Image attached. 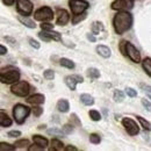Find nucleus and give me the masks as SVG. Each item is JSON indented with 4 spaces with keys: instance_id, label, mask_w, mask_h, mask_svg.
I'll use <instances>...</instances> for the list:
<instances>
[{
    "instance_id": "obj_1",
    "label": "nucleus",
    "mask_w": 151,
    "mask_h": 151,
    "mask_svg": "<svg viewBox=\"0 0 151 151\" xmlns=\"http://www.w3.org/2000/svg\"><path fill=\"white\" fill-rule=\"evenodd\" d=\"M132 24V15L127 11H120L113 19V26L115 33L117 35H122L127 30L130 29Z\"/></svg>"
},
{
    "instance_id": "obj_2",
    "label": "nucleus",
    "mask_w": 151,
    "mask_h": 151,
    "mask_svg": "<svg viewBox=\"0 0 151 151\" xmlns=\"http://www.w3.org/2000/svg\"><path fill=\"white\" fill-rule=\"evenodd\" d=\"M29 113H30V108L27 107V106H24V105H22V104H17V105L13 107V116H14V120H15V122L19 123V124H22V123L26 121V119H27V116L29 115Z\"/></svg>"
},
{
    "instance_id": "obj_3",
    "label": "nucleus",
    "mask_w": 151,
    "mask_h": 151,
    "mask_svg": "<svg viewBox=\"0 0 151 151\" xmlns=\"http://www.w3.org/2000/svg\"><path fill=\"white\" fill-rule=\"evenodd\" d=\"M20 79V72L17 69L2 70L0 73V80L2 84H14Z\"/></svg>"
},
{
    "instance_id": "obj_4",
    "label": "nucleus",
    "mask_w": 151,
    "mask_h": 151,
    "mask_svg": "<svg viewBox=\"0 0 151 151\" xmlns=\"http://www.w3.org/2000/svg\"><path fill=\"white\" fill-rule=\"evenodd\" d=\"M29 90L30 86L27 81H17L11 87V92L18 96H27L29 93Z\"/></svg>"
},
{
    "instance_id": "obj_5",
    "label": "nucleus",
    "mask_w": 151,
    "mask_h": 151,
    "mask_svg": "<svg viewBox=\"0 0 151 151\" xmlns=\"http://www.w3.org/2000/svg\"><path fill=\"white\" fill-rule=\"evenodd\" d=\"M34 19L37 20V21H42V22L50 21V20L54 19V12L48 6L41 7V8H38L37 11L34 13Z\"/></svg>"
},
{
    "instance_id": "obj_6",
    "label": "nucleus",
    "mask_w": 151,
    "mask_h": 151,
    "mask_svg": "<svg viewBox=\"0 0 151 151\" xmlns=\"http://www.w3.org/2000/svg\"><path fill=\"white\" fill-rule=\"evenodd\" d=\"M69 5H70V8H71V12L73 15H79V14L84 13L90 6L88 2L84 1V0H70Z\"/></svg>"
},
{
    "instance_id": "obj_7",
    "label": "nucleus",
    "mask_w": 151,
    "mask_h": 151,
    "mask_svg": "<svg viewBox=\"0 0 151 151\" xmlns=\"http://www.w3.org/2000/svg\"><path fill=\"white\" fill-rule=\"evenodd\" d=\"M17 9L21 15H30L33 12V4L29 0H18L17 2Z\"/></svg>"
},
{
    "instance_id": "obj_8",
    "label": "nucleus",
    "mask_w": 151,
    "mask_h": 151,
    "mask_svg": "<svg viewBox=\"0 0 151 151\" xmlns=\"http://www.w3.org/2000/svg\"><path fill=\"white\" fill-rule=\"evenodd\" d=\"M122 124H123L124 129L127 130V132L130 136H135V135H137L139 132V128L136 124V122L134 120H132V119H129V117H124L122 120Z\"/></svg>"
},
{
    "instance_id": "obj_9",
    "label": "nucleus",
    "mask_w": 151,
    "mask_h": 151,
    "mask_svg": "<svg viewBox=\"0 0 151 151\" xmlns=\"http://www.w3.org/2000/svg\"><path fill=\"white\" fill-rule=\"evenodd\" d=\"M126 55L129 57L134 63H139L141 62L139 51L132 45L130 42H126Z\"/></svg>"
},
{
    "instance_id": "obj_10",
    "label": "nucleus",
    "mask_w": 151,
    "mask_h": 151,
    "mask_svg": "<svg viewBox=\"0 0 151 151\" xmlns=\"http://www.w3.org/2000/svg\"><path fill=\"white\" fill-rule=\"evenodd\" d=\"M38 37L43 40L44 42H50L51 40L58 41V42L62 41V35L57 32H54V29L52 30H43V32L38 33Z\"/></svg>"
},
{
    "instance_id": "obj_11",
    "label": "nucleus",
    "mask_w": 151,
    "mask_h": 151,
    "mask_svg": "<svg viewBox=\"0 0 151 151\" xmlns=\"http://www.w3.org/2000/svg\"><path fill=\"white\" fill-rule=\"evenodd\" d=\"M112 9L115 11H123V9H132L134 6V0H115L112 2Z\"/></svg>"
},
{
    "instance_id": "obj_12",
    "label": "nucleus",
    "mask_w": 151,
    "mask_h": 151,
    "mask_svg": "<svg viewBox=\"0 0 151 151\" xmlns=\"http://www.w3.org/2000/svg\"><path fill=\"white\" fill-rule=\"evenodd\" d=\"M64 81H65L66 86H68V87H69L71 91H75L77 84L83 83V81H84V78H83L80 75L66 76V77H65V79H64Z\"/></svg>"
},
{
    "instance_id": "obj_13",
    "label": "nucleus",
    "mask_w": 151,
    "mask_h": 151,
    "mask_svg": "<svg viewBox=\"0 0 151 151\" xmlns=\"http://www.w3.org/2000/svg\"><path fill=\"white\" fill-rule=\"evenodd\" d=\"M57 24L58 26H65L69 20H70V14L66 9H58L57 11Z\"/></svg>"
},
{
    "instance_id": "obj_14",
    "label": "nucleus",
    "mask_w": 151,
    "mask_h": 151,
    "mask_svg": "<svg viewBox=\"0 0 151 151\" xmlns=\"http://www.w3.org/2000/svg\"><path fill=\"white\" fill-rule=\"evenodd\" d=\"M44 101H45V98L43 94H34L27 99V102L30 105H41V104H44Z\"/></svg>"
},
{
    "instance_id": "obj_15",
    "label": "nucleus",
    "mask_w": 151,
    "mask_h": 151,
    "mask_svg": "<svg viewBox=\"0 0 151 151\" xmlns=\"http://www.w3.org/2000/svg\"><path fill=\"white\" fill-rule=\"evenodd\" d=\"M96 52L101 57H104V58H108L112 55L111 49L108 47H106V45H98L96 47Z\"/></svg>"
},
{
    "instance_id": "obj_16",
    "label": "nucleus",
    "mask_w": 151,
    "mask_h": 151,
    "mask_svg": "<svg viewBox=\"0 0 151 151\" xmlns=\"http://www.w3.org/2000/svg\"><path fill=\"white\" fill-rule=\"evenodd\" d=\"M69 108H70V105H69V101L65 100V99H60L58 100L57 102V109L62 113H66L69 112Z\"/></svg>"
},
{
    "instance_id": "obj_17",
    "label": "nucleus",
    "mask_w": 151,
    "mask_h": 151,
    "mask_svg": "<svg viewBox=\"0 0 151 151\" xmlns=\"http://www.w3.org/2000/svg\"><path fill=\"white\" fill-rule=\"evenodd\" d=\"M33 142L38 144V145L42 147V148H47V147H48V143H49L48 139H47L45 137L41 136V135H34V136H33Z\"/></svg>"
},
{
    "instance_id": "obj_18",
    "label": "nucleus",
    "mask_w": 151,
    "mask_h": 151,
    "mask_svg": "<svg viewBox=\"0 0 151 151\" xmlns=\"http://www.w3.org/2000/svg\"><path fill=\"white\" fill-rule=\"evenodd\" d=\"M0 124H1V127H9L12 124L11 117H8V115L4 111L0 112Z\"/></svg>"
},
{
    "instance_id": "obj_19",
    "label": "nucleus",
    "mask_w": 151,
    "mask_h": 151,
    "mask_svg": "<svg viewBox=\"0 0 151 151\" xmlns=\"http://www.w3.org/2000/svg\"><path fill=\"white\" fill-rule=\"evenodd\" d=\"M20 22L22 23V24H24L26 27H28V28H32V29H34L35 27H36V24L34 23V21L30 19H28V18H26L24 15H20L19 18H18Z\"/></svg>"
},
{
    "instance_id": "obj_20",
    "label": "nucleus",
    "mask_w": 151,
    "mask_h": 151,
    "mask_svg": "<svg viewBox=\"0 0 151 151\" xmlns=\"http://www.w3.org/2000/svg\"><path fill=\"white\" fill-rule=\"evenodd\" d=\"M80 101H81L84 105H86V106H92V105L94 104V99H93V96L90 94H87V93H84V94L80 95Z\"/></svg>"
},
{
    "instance_id": "obj_21",
    "label": "nucleus",
    "mask_w": 151,
    "mask_h": 151,
    "mask_svg": "<svg viewBox=\"0 0 151 151\" xmlns=\"http://www.w3.org/2000/svg\"><path fill=\"white\" fill-rule=\"evenodd\" d=\"M50 150L52 151H62L64 150V144L59 141V139H52L51 141V147H50Z\"/></svg>"
},
{
    "instance_id": "obj_22",
    "label": "nucleus",
    "mask_w": 151,
    "mask_h": 151,
    "mask_svg": "<svg viewBox=\"0 0 151 151\" xmlns=\"http://www.w3.org/2000/svg\"><path fill=\"white\" fill-rule=\"evenodd\" d=\"M104 30V23L100 21H94L92 24V33L94 35H98L99 33H101Z\"/></svg>"
},
{
    "instance_id": "obj_23",
    "label": "nucleus",
    "mask_w": 151,
    "mask_h": 151,
    "mask_svg": "<svg viewBox=\"0 0 151 151\" xmlns=\"http://www.w3.org/2000/svg\"><path fill=\"white\" fill-rule=\"evenodd\" d=\"M142 66H143V70L147 72V75L151 77V58L150 57H147L143 62H142Z\"/></svg>"
},
{
    "instance_id": "obj_24",
    "label": "nucleus",
    "mask_w": 151,
    "mask_h": 151,
    "mask_svg": "<svg viewBox=\"0 0 151 151\" xmlns=\"http://www.w3.org/2000/svg\"><path fill=\"white\" fill-rule=\"evenodd\" d=\"M59 64H60L62 66L66 68V69H75V66H76L75 63H73L71 59H69V58H60Z\"/></svg>"
},
{
    "instance_id": "obj_25",
    "label": "nucleus",
    "mask_w": 151,
    "mask_h": 151,
    "mask_svg": "<svg viewBox=\"0 0 151 151\" xmlns=\"http://www.w3.org/2000/svg\"><path fill=\"white\" fill-rule=\"evenodd\" d=\"M136 119L138 120V122L141 123V126L144 128V130H149V132H151V123L149 122V121H147V120H144L142 116H136Z\"/></svg>"
},
{
    "instance_id": "obj_26",
    "label": "nucleus",
    "mask_w": 151,
    "mask_h": 151,
    "mask_svg": "<svg viewBox=\"0 0 151 151\" xmlns=\"http://www.w3.org/2000/svg\"><path fill=\"white\" fill-rule=\"evenodd\" d=\"M87 76L91 78V79H98L99 77H100V72H99V70L98 69H95V68H90L88 70H87Z\"/></svg>"
},
{
    "instance_id": "obj_27",
    "label": "nucleus",
    "mask_w": 151,
    "mask_h": 151,
    "mask_svg": "<svg viewBox=\"0 0 151 151\" xmlns=\"http://www.w3.org/2000/svg\"><path fill=\"white\" fill-rule=\"evenodd\" d=\"M14 145H15L17 148H19V149H24V148H27L28 145H30V143H29L28 139H19V141H17V142L14 143Z\"/></svg>"
},
{
    "instance_id": "obj_28",
    "label": "nucleus",
    "mask_w": 151,
    "mask_h": 151,
    "mask_svg": "<svg viewBox=\"0 0 151 151\" xmlns=\"http://www.w3.org/2000/svg\"><path fill=\"white\" fill-rule=\"evenodd\" d=\"M15 145H11L8 143H5V142H1L0 143V151H13L15 150Z\"/></svg>"
},
{
    "instance_id": "obj_29",
    "label": "nucleus",
    "mask_w": 151,
    "mask_h": 151,
    "mask_svg": "<svg viewBox=\"0 0 151 151\" xmlns=\"http://www.w3.org/2000/svg\"><path fill=\"white\" fill-rule=\"evenodd\" d=\"M123 99H124L123 92H121L120 90H115V91H114V100H115L116 102H122Z\"/></svg>"
},
{
    "instance_id": "obj_30",
    "label": "nucleus",
    "mask_w": 151,
    "mask_h": 151,
    "mask_svg": "<svg viewBox=\"0 0 151 151\" xmlns=\"http://www.w3.org/2000/svg\"><path fill=\"white\" fill-rule=\"evenodd\" d=\"M90 117L93 120V121H100L101 120V114L99 113L98 111H94V109H92V111H90Z\"/></svg>"
},
{
    "instance_id": "obj_31",
    "label": "nucleus",
    "mask_w": 151,
    "mask_h": 151,
    "mask_svg": "<svg viewBox=\"0 0 151 151\" xmlns=\"http://www.w3.org/2000/svg\"><path fill=\"white\" fill-rule=\"evenodd\" d=\"M86 17H87V14H86L85 12L81 13V14H79V15H75V18L72 19V23H73V24H77L78 22H80V21L86 19Z\"/></svg>"
},
{
    "instance_id": "obj_32",
    "label": "nucleus",
    "mask_w": 151,
    "mask_h": 151,
    "mask_svg": "<svg viewBox=\"0 0 151 151\" xmlns=\"http://www.w3.org/2000/svg\"><path fill=\"white\" fill-rule=\"evenodd\" d=\"M90 142L93 143V144H99L101 142V138L98 134H91L90 135Z\"/></svg>"
},
{
    "instance_id": "obj_33",
    "label": "nucleus",
    "mask_w": 151,
    "mask_h": 151,
    "mask_svg": "<svg viewBox=\"0 0 151 151\" xmlns=\"http://www.w3.org/2000/svg\"><path fill=\"white\" fill-rule=\"evenodd\" d=\"M70 122H71V124H76V126H78V127H81V122H80V120L77 117V115L75 113L71 114V116H70Z\"/></svg>"
},
{
    "instance_id": "obj_34",
    "label": "nucleus",
    "mask_w": 151,
    "mask_h": 151,
    "mask_svg": "<svg viewBox=\"0 0 151 151\" xmlns=\"http://www.w3.org/2000/svg\"><path fill=\"white\" fill-rule=\"evenodd\" d=\"M32 112H33V114H34L36 117H38V116H41L42 113H43V108H42V107H40V106H37V105H34V107H33Z\"/></svg>"
},
{
    "instance_id": "obj_35",
    "label": "nucleus",
    "mask_w": 151,
    "mask_h": 151,
    "mask_svg": "<svg viewBox=\"0 0 151 151\" xmlns=\"http://www.w3.org/2000/svg\"><path fill=\"white\" fill-rule=\"evenodd\" d=\"M48 134H49V135H56V136H63V135H65V132H63V130H59V129H56V128L49 129V130H48Z\"/></svg>"
},
{
    "instance_id": "obj_36",
    "label": "nucleus",
    "mask_w": 151,
    "mask_h": 151,
    "mask_svg": "<svg viewBox=\"0 0 151 151\" xmlns=\"http://www.w3.org/2000/svg\"><path fill=\"white\" fill-rule=\"evenodd\" d=\"M43 76H44V78H45V79L52 80V79L55 78V72H54L52 70H50V69H49V70H45V71H44V75Z\"/></svg>"
},
{
    "instance_id": "obj_37",
    "label": "nucleus",
    "mask_w": 151,
    "mask_h": 151,
    "mask_svg": "<svg viewBox=\"0 0 151 151\" xmlns=\"http://www.w3.org/2000/svg\"><path fill=\"white\" fill-rule=\"evenodd\" d=\"M41 29H42V30H52V29H54V24L48 23V22H43V23L41 24Z\"/></svg>"
},
{
    "instance_id": "obj_38",
    "label": "nucleus",
    "mask_w": 151,
    "mask_h": 151,
    "mask_svg": "<svg viewBox=\"0 0 151 151\" xmlns=\"http://www.w3.org/2000/svg\"><path fill=\"white\" fill-rule=\"evenodd\" d=\"M126 93H127L128 96H130V98H135L137 95V92L134 88H132V87H127L126 88Z\"/></svg>"
},
{
    "instance_id": "obj_39",
    "label": "nucleus",
    "mask_w": 151,
    "mask_h": 151,
    "mask_svg": "<svg viewBox=\"0 0 151 151\" xmlns=\"http://www.w3.org/2000/svg\"><path fill=\"white\" fill-rule=\"evenodd\" d=\"M28 41H29V44H30V47H33V48H35V49H40L41 44L38 43L36 40H34V38H29Z\"/></svg>"
},
{
    "instance_id": "obj_40",
    "label": "nucleus",
    "mask_w": 151,
    "mask_h": 151,
    "mask_svg": "<svg viewBox=\"0 0 151 151\" xmlns=\"http://www.w3.org/2000/svg\"><path fill=\"white\" fill-rule=\"evenodd\" d=\"M63 132H65V135H69V134H71V132H73L72 124H71V126H70V124H65V126H63Z\"/></svg>"
},
{
    "instance_id": "obj_41",
    "label": "nucleus",
    "mask_w": 151,
    "mask_h": 151,
    "mask_svg": "<svg viewBox=\"0 0 151 151\" xmlns=\"http://www.w3.org/2000/svg\"><path fill=\"white\" fill-rule=\"evenodd\" d=\"M142 105L145 107V109H147V111L151 112V102L150 101H148L147 99H142Z\"/></svg>"
},
{
    "instance_id": "obj_42",
    "label": "nucleus",
    "mask_w": 151,
    "mask_h": 151,
    "mask_svg": "<svg viewBox=\"0 0 151 151\" xmlns=\"http://www.w3.org/2000/svg\"><path fill=\"white\" fill-rule=\"evenodd\" d=\"M43 149H44V148L40 147V145L36 144V143H35V145H32V147H29V148H28V150L29 151H42Z\"/></svg>"
},
{
    "instance_id": "obj_43",
    "label": "nucleus",
    "mask_w": 151,
    "mask_h": 151,
    "mask_svg": "<svg viewBox=\"0 0 151 151\" xmlns=\"http://www.w3.org/2000/svg\"><path fill=\"white\" fill-rule=\"evenodd\" d=\"M9 137H19L20 135H21V132L19 130H11V132H8L7 134Z\"/></svg>"
},
{
    "instance_id": "obj_44",
    "label": "nucleus",
    "mask_w": 151,
    "mask_h": 151,
    "mask_svg": "<svg viewBox=\"0 0 151 151\" xmlns=\"http://www.w3.org/2000/svg\"><path fill=\"white\" fill-rule=\"evenodd\" d=\"M142 88H144V91H147L148 93H150L151 94V86H149V85H144V84H141L139 85Z\"/></svg>"
},
{
    "instance_id": "obj_45",
    "label": "nucleus",
    "mask_w": 151,
    "mask_h": 151,
    "mask_svg": "<svg viewBox=\"0 0 151 151\" xmlns=\"http://www.w3.org/2000/svg\"><path fill=\"white\" fill-rule=\"evenodd\" d=\"M7 54V49L4 47V45H0V55H6Z\"/></svg>"
},
{
    "instance_id": "obj_46",
    "label": "nucleus",
    "mask_w": 151,
    "mask_h": 151,
    "mask_svg": "<svg viewBox=\"0 0 151 151\" xmlns=\"http://www.w3.org/2000/svg\"><path fill=\"white\" fill-rule=\"evenodd\" d=\"M4 1V4L6 5V6H12L14 2H15V0H2Z\"/></svg>"
},
{
    "instance_id": "obj_47",
    "label": "nucleus",
    "mask_w": 151,
    "mask_h": 151,
    "mask_svg": "<svg viewBox=\"0 0 151 151\" xmlns=\"http://www.w3.org/2000/svg\"><path fill=\"white\" fill-rule=\"evenodd\" d=\"M65 150L66 151H77L78 150V149H77V148H76V147H72V145H69V147H66V148H65Z\"/></svg>"
},
{
    "instance_id": "obj_48",
    "label": "nucleus",
    "mask_w": 151,
    "mask_h": 151,
    "mask_svg": "<svg viewBox=\"0 0 151 151\" xmlns=\"http://www.w3.org/2000/svg\"><path fill=\"white\" fill-rule=\"evenodd\" d=\"M93 35H94V34H87V38H88L91 42H95V37Z\"/></svg>"
},
{
    "instance_id": "obj_49",
    "label": "nucleus",
    "mask_w": 151,
    "mask_h": 151,
    "mask_svg": "<svg viewBox=\"0 0 151 151\" xmlns=\"http://www.w3.org/2000/svg\"><path fill=\"white\" fill-rule=\"evenodd\" d=\"M5 38H6V41H8V42H11V44H14V43H17L14 38L9 37V36H7V37H5Z\"/></svg>"
},
{
    "instance_id": "obj_50",
    "label": "nucleus",
    "mask_w": 151,
    "mask_h": 151,
    "mask_svg": "<svg viewBox=\"0 0 151 151\" xmlns=\"http://www.w3.org/2000/svg\"><path fill=\"white\" fill-rule=\"evenodd\" d=\"M43 128H45V126H44V124H43V126H40V127H38V129H43Z\"/></svg>"
},
{
    "instance_id": "obj_51",
    "label": "nucleus",
    "mask_w": 151,
    "mask_h": 151,
    "mask_svg": "<svg viewBox=\"0 0 151 151\" xmlns=\"http://www.w3.org/2000/svg\"><path fill=\"white\" fill-rule=\"evenodd\" d=\"M149 98H150V99H151V94H149Z\"/></svg>"
}]
</instances>
